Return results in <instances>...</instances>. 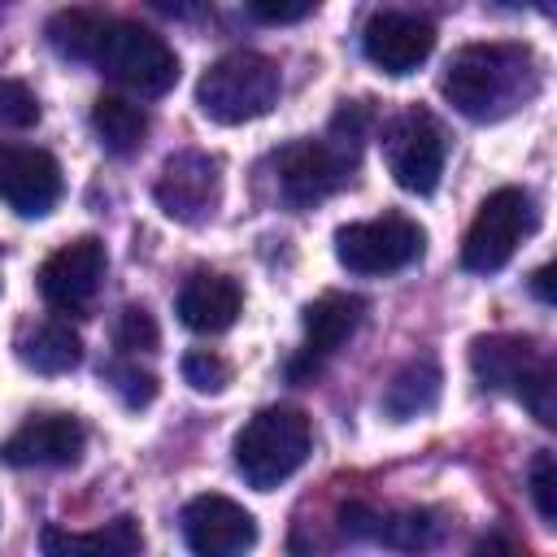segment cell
<instances>
[{"label":"cell","instance_id":"6da1fadb","mask_svg":"<svg viewBox=\"0 0 557 557\" xmlns=\"http://www.w3.org/2000/svg\"><path fill=\"white\" fill-rule=\"evenodd\" d=\"M440 87L461 117L496 122L535 91L531 52L509 44H466L461 52H453Z\"/></svg>","mask_w":557,"mask_h":557},{"label":"cell","instance_id":"7a4b0ae2","mask_svg":"<svg viewBox=\"0 0 557 557\" xmlns=\"http://www.w3.org/2000/svg\"><path fill=\"white\" fill-rule=\"evenodd\" d=\"M309 444H313V431L296 405L257 409L235 435V470L244 474L248 487L270 492L305 466Z\"/></svg>","mask_w":557,"mask_h":557},{"label":"cell","instance_id":"3957f363","mask_svg":"<svg viewBox=\"0 0 557 557\" xmlns=\"http://www.w3.org/2000/svg\"><path fill=\"white\" fill-rule=\"evenodd\" d=\"M283 74L270 57L261 52H226L218 57L200 83H196V104L209 122L222 126H244L252 117H265L278 104Z\"/></svg>","mask_w":557,"mask_h":557},{"label":"cell","instance_id":"277c9868","mask_svg":"<svg viewBox=\"0 0 557 557\" xmlns=\"http://www.w3.org/2000/svg\"><path fill=\"white\" fill-rule=\"evenodd\" d=\"M531 231H535V200H531V191H522V187H496L479 205V213H474V222L466 231L461 265L470 274H496V270L509 265V257L518 252V244Z\"/></svg>","mask_w":557,"mask_h":557},{"label":"cell","instance_id":"5b68a950","mask_svg":"<svg viewBox=\"0 0 557 557\" xmlns=\"http://www.w3.org/2000/svg\"><path fill=\"white\" fill-rule=\"evenodd\" d=\"M96 65L117 87H126L135 96H165L178 83L174 48L139 22H109V35H104V48H100Z\"/></svg>","mask_w":557,"mask_h":557},{"label":"cell","instance_id":"8992f818","mask_svg":"<svg viewBox=\"0 0 557 557\" xmlns=\"http://www.w3.org/2000/svg\"><path fill=\"white\" fill-rule=\"evenodd\" d=\"M422 226L405 213H383L335 231V257L352 274H396L422 257Z\"/></svg>","mask_w":557,"mask_h":557},{"label":"cell","instance_id":"52a82bcc","mask_svg":"<svg viewBox=\"0 0 557 557\" xmlns=\"http://www.w3.org/2000/svg\"><path fill=\"white\" fill-rule=\"evenodd\" d=\"M357 157L331 139H296L274 152V183L287 209H313L352 178Z\"/></svg>","mask_w":557,"mask_h":557},{"label":"cell","instance_id":"ba28073f","mask_svg":"<svg viewBox=\"0 0 557 557\" xmlns=\"http://www.w3.org/2000/svg\"><path fill=\"white\" fill-rule=\"evenodd\" d=\"M383 157L387 170L396 178V187L413 191V196H431L440 187L444 174V131L426 109H409L387 126L383 139Z\"/></svg>","mask_w":557,"mask_h":557},{"label":"cell","instance_id":"9c48e42d","mask_svg":"<svg viewBox=\"0 0 557 557\" xmlns=\"http://www.w3.org/2000/svg\"><path fill=\"white\" fill-rule=\"evenodd\" d=\"M152 196H157L161 213L183 222V226L209 222L218 200H222V165H218V157L196 152V148L165 157V165H161V174L152 183Z\"/></svg>","mask_w":557,"mask_h":557},{"label":"cell","instance_id":"30bf717a","mask_svg":"<svg viewBox=\"0 0 557 557\" xmlns=\"http://www.w3.org/2000/svg\"><path fill=\"white\" fill-rule=\"evenodd\" d=\"M104 270H109V252L96 235L70 239L39 265V296L57 313H83L96 300V292L104 283Z\"/></svg>","mask_w":557,"mask_h":557},{"label":"cell","instance_id":"8fae6325","mask_svg":"<svg viewBox=\"0 0 557 557\" xmlns=\"http://www.w3.org/2000/svg\"><path fill=\"white\" fill-rule=\"evenodd\" d=\"M361 313H366V300H361V296H348V292H322L318 300H309L305 313H300L305 344H300V352L292 357L287 374H292L296 383H300V379H313V374L322 370V361H326L331 352H339V348L357 335Z\"/></svg>","mask_w":557,"mask_h":557},{"label":"cell","instance_id":"7c38bea8","mask_svg":"<svg viewBox=\"0 0 557 557\" xmlns=\"http://www.w3.org/2000/svg\"><path fill=\"white\" fill-rule=\"evenodd\" d=\"M183 540L200 557H235L257 544V518L231 496H196L183 505Z\"/></svg>","mask_w":557,"mask_h":557},{"label":"cell","instance_id":"4fadbf2b","mask_svg":"<svg viewBox=\"0 0 557 557\" xmlns=\"http://www.w3.org/2000/svg\"><path fill=\"white\" fill-rule=\"evenodd\" d=\"M0 200L17 218H44L61 200V165L30 144H0Z\"/></svg>","mask_w":557,"mask_h":557},{"label":"cell","instance_id":"5bb4252c","mask_svg":"<svg viewBox=\"0 0 557 557\" xmlns=\"http://www.w3.org/2000/svg\"><path fill=\"white\" fill-rule=\"evenodd\" d=\"M435 48V26L418 13H374L361 30V52L383 74H409L418 70Z\"/></svg>","mask_w":557,"mask_h":557},{"label":"cell","instance_id":"9a60e30c","mask_svg":"<svg viewBox=\"0 0 557 557\" xmlns=\"http://www.w3.org/2000/svg\"><path fill=\"white\" fill-rule=\"evenodd\" d=\"M87 448V431L74 413H39L30 422H22L4 444H0V461L26 470V466H74Z\"/></svg>","mask_w":557,"mask_h":557},{"label":"cell","instance_id":"2e32d148","mask_svg":"<svg viewBox=\"0 0 557 557\" xmlns=\"http://www.w3.org/2000/svg\"><path fill=\"white\" fill-rule=\"evenodd\" d=\"M239 309H244V292L226 274L200 270L178 292V322L187 331H196V335H222V331H231L235 318H239Z\"/></svg>","mask_w":557,"mask_h":557},{"label":"cell","instance_id":"e0dca14e","mask_svg":"<svg viewBox=\"0 0 557 557\" xmlns=\"http://www.w3.org/2000/svg\"><path fill=\"white\" fill-rule=\"evenodd\" d=\"M339 522L352 540H374V544H387V548H426V544H435V531H440V522L426 509L379 513L361 500H348L339 509Z\"/></svg>","mask_w":557,"mask_h":557},{"label":"cell","instance_id":"ac0fdd59","mask_svg":"<svg viewBox=\"0 0 557 557\" xmlns=\"http://www.w3.org/2000/svg\"><path fill=\"white\" fill-rule=\"evenodd\" d=\"M544 352L522 335H479L470 344V370L487 392H513Z\"/></svg>","mask_w":557,"mask_h":557},{"label":"cell","instance_id":"d6986e66","mask_svg":"<svg viewBox=\"0 0 557 557\" xmlns=\"http://www.w3.org/2000/svg\"><path fill=\"white\" fill-rule=\"evenodd\" d=\"M39 544H44V553H52V557H131V553L144 548V531H139L135 518H113L109 527L83 531V535L48 527Z\"/></svg>","mask_w":557,"mask_h":557},{"label":"cell","instance_id":"ffe728a7","mask_svg":"<svg viewBox=\"0 0 557 557\" xmlns=\"http://www.w3.org/2000/svg\"><path fill=\"white\" fill-rule=\"evenodd\" d=\"M440 383H444V374H440V361H435V357H413V361H405V366L392 374L387 392H383L387 418L409 422V418L431 413V409L440 405Z\"/></svg>","mask_w":557,"mask_h":557},{"label":"cell","instance_id":"44dd1931","mask_svg":"<svg viewBox=\"0 0 557 557\" xmlns=\"http://www.w3.org/2000/svg\"><path fill=\"white\" fill-rule=\"evenodd\" d=\"M91 126H96V139H100L104 152L131 157V152H139V144H144V135H148V113H144L135 100L104 91V96L91 104Z\"/></svg>","mask_w":557,"mask_h":557},{"label":"cell","instance_id":"7402d4cb","mask_svg":"<svg viewBox=\"0 0 557 557\" xmlns=\"http://www.w3.org/2000/svg\"><path fill=\"white\" fill-rule=\"evenodd\" d=\"M17 357L35 374H70L83 361V339L70 322H39L22 344Z\"/></svg>","mask_w":557,"mask_h":557},{"label":"cell","instance_id":"603a6c76","mask_svg":"<svg viewBox=\"0 0 557 557\" xmlns=\"http://www.w3.org/2000/svg\"><path fill=\"white\" fill-rule=\"evenodd\" d=\"M48 44L57 57L65 61H96L100 48H104V35H109V22L91 9H61L52 22H48Z\"/></svg>","mask_w":557,"mask_h":557},{"label":"cell","instance_id":"cb8c5ba5","mask_svg":"<svg viewBox=\"0 0 557 557\" xmlns=\"http://www.w3.org/2000/svg\"><path fill=\"white\" fill-rule=\"evenodd\" d=\"M513 396L531 409V418L540 426H557V366H553V357H540L527 370V379L513 387Z\"/></svg>","mask_w":557,"mask_h":557},{"label":"cell","instance_id":"d4e9b609","mask_svg":"<svg viewBox=\"0 0 557 557\" xmlns=\"http://www.w3.org/2000/svg\"><path fill=\"white\" fill-rule=\"evenodd\" d=\"M157 344H161V331H157L152 313L144 305H126L113 322V348L122 357H139V352H157Z\"/></svg>","mask_w":557,"mask_h":557},{"label":"cell","instance_id":"484cf974","mask_svg":"<svg viewBox=\"0 0 557 557\" xmlns=\"http://www.w3.org/2000/svg\"><path fill=\"white\" fill-rule=\"evenodd\" d=\"M183 383H191V392L200 396H218L231 387V361L218 357L213 348H196L183 357Z\"/></svg>","mask_w":557,"mask_h":557},{"label":"cell","instance_id":"4316f807","mask_svg":"<svg viewBox=\"0 0 557 557\" xmlns=\"http://www.w3.org/2000/svg\"><path fill=\"white\" fill-rule=\"evenodd\" d=\"M100 379L122 396L126 409H144V405H152V396H157V379H152L148 370H139L135 361H109V366L100 370Z\"/></svg>","mask_w":557,"mask_h":557},{"label":"cell","instance_id":"83f0119b","mask_svg":"<svg viewBox=\"0 0 557 557\" xmlns=\"http://www.w3.org/2000/svg\"><path fill=\"white\" fill-rule=\"evenodd\" d=\"M527 483H531V500H535V513H540L548 527H557V457H553L548 448H544V453H535Z\"/></svg>","mask_w":557,"mask_h":557},{"label":"cell","instance_id":"f1b7e54d","mask_svg":"<svg viewBox=\"0 0 557 557\" xmlns=\"http://www.w3.org/2000/svg\"><path fill=\"white\" fill-rule=\"evenodd\" d=\"M39 122V100L26 83L17 78H0V126H13V131H26Z\"/></svg>","mask_w":557,"mask_h":557},{"label":"cell","instance_id":"f546056e","mask_svg":"<svg viewBox=\"0 0 557 557\" xmlns=\"http://www.w3.org/2000/svg\"><path fill=\"white\" fill-rule=\"evenodd\" d=\"M244 4L265 26H292V22H305L322 0H244Z\"/></svg>","mask_w":557,"mask_h":557},{"label":"cell","instance_id":"4dcf8cb0","mask_svg":"<svg viewBox=\"0 0 557 557\" xmlns=\"http://www.w3.org/2000/svg\"><path fill=\"white\" fill-rule=\"evenodd\" d=\"M148 4L170 22H200L209 13V0H148Z\"/></svg>","mask_w":557,"mask_h":557},{"label":"cell","instance_id":"1f68e13d","mask_svg":"<svg viewBox=\"0 0 557 557\" xmlns=\"http://www.w3.org/2000/svg\"><path fill=\"white\" fill-rule=\"evenodd\" d=\"M531 287H535V296L544 300V305H553L557 296H553V265H540L535 274H531Z\"/></svg>","mask_w":557,"mask_h":557},{"label":"cell","instance_id":"d6a6232c","mask_svg":"<svg viewBox=\"0 0 557 557\" xmlns=\"http://www.w3.org/2000/svg\"><path fill=\"white\" fill-rule=\"evenodd\" d=\"M505 4H513V9L531 4V9H540V13H553V0H505Z\"/></svg>","mask_w":557,"mask_h":557}]
</instances>
